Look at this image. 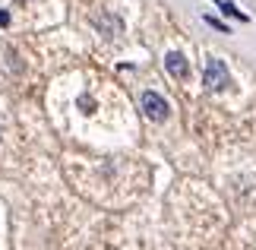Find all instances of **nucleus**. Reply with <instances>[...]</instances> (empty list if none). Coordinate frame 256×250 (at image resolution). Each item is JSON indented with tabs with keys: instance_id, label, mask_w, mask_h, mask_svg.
<instances>
[{
	"instance_id": "4",
	"label": "nucleus",
	"mask_w": 256,
	"mask_h": 250,
	"mask_svg": "<svg viewBox=\"0 0 256 250\" xmlns=\"http://www.w3.org/2000/svg\"><path fill=\"white\" fill-rule=\"evenodd\" d=\"M98 29H102V32L108 35V38H111V35H120V19H117V16H102V19H98Z\"/></svg>"
},
{
	"instance_id": "1",
	"label": "nucleus",
	"mask_w": 256,
	"mask_h": 250,
	"mask_svg": "<svg viewBox=\"0 0 256 250\" xmlns=\"http://www.w3.org/2000/svg\"><path fill=\"white\" fill-rule=\"evenodd\" d=\"M202 86L209 89V92H222V89H228V86H231V73H228V67H224V61H218V57H212V61L206 64Z\"/></svg>"
},
{
	"instance_id": "6",
	"label": "nucleus",
	"mask_w": 256,
	"mask_h": 250,
	"mask_svg": "<svg viewBox=\"0 0 256 250\" xmlns=\"http://www.w3.org/2000/svg\"><path fill=\"white\" fill-rule=\"evenodd\" d=\"M206 23H209V26H215V29H218V32H228V26H224L222 19H215V16H206Z\"/></svg>"
},
{
	"instance_id": "3",
	"label": "nucleus",
	"mask_w": 256,
	"mask_h": 250,
	"mask_svg": "<svg viewBox=\"0 0 256 250\" xmlns=\"http://www.w3.org/2000/svg\"><path fill=\"white\" fill-rule=\"evenodd\" d=\"M164 70H168L174 79H186V76H190V64H186V57L180 51H168V54H164Z\"/></svg>"
},
{
	"instance_id": "5",
	"label": "nucleus",
	"mask_w": 256,
	"mask_h": 250,
	"mask_svg": "<svg viewBox=\"0 0 256 250\" xmlns=\"http://www.w3.org/2000/svg\"><path fill=\"white\" fill-rule=\"evenodd\" d=\"M222 10H224V16H231V19H240V23H247V13H240V10L234 7V4H228V0L222 4Z\"/></svg>"
},
{
	"instance_id": "7",
	"label": "nucleus",
	"mask_w": 256,
	"mask_h": 250,
	"mask_svg": "<svg viewBox=\"0 0 256 250\" xmlns=\"http://www.w3.org/2000/svg\"><path fill=\"white\" fill-rule=\"evenodd\" d=\"M10 23V13H6V10H0V26H6Z\"/></svg>"
},
{
	"instance_id": "2",
	"label": "nucleus",
	"mask_w": 256,
	"mask_h": 250,
	"mask_svg": "<svg viewBox=\"0 0 256 250\" xmlns=\"http://www.w3.org/2000/svg\"><path fill=\"white\" fill-rule=\"evenodd\" d=\"M142 114L149 117V121H164V117L171 114V108H168V102L158 95V92H142Z\"/></svg>"
}]
</instances>
